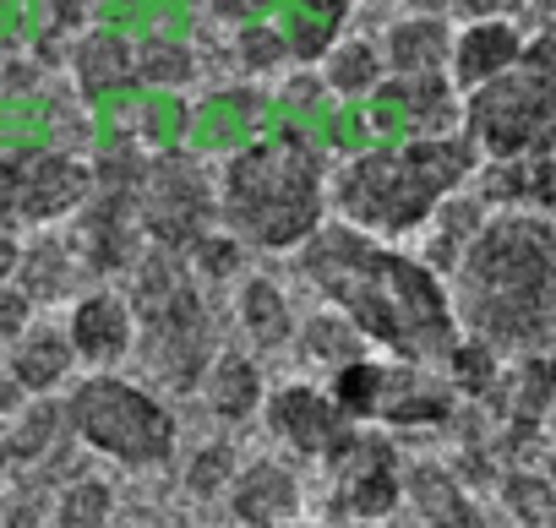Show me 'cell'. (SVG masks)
I'll use <instances>...</instances> for the list:
<instances>
[{
    "mask_svg": "<svg viewBox=\"0 0 556 528\" xmlns=\"http://www.w3.org/2000/svg\"><path fill=\"white\" fill-rule=\"evenodd\" d=\"M453 306L458 327L507 360L556 349V218L485 213L453 268Z\"/></svg>",
    "mask_w": 556,
    "mask_h": 528,
    "instance_id": "7a4b0ae2",
    "label": "cell"
},
{
    "mask_svg": "<svg viewBox=\"0 0 556 528\" xmlns=\"http://www.w3.org/2000/svg\"><path fill=\"white\" fill-rule=\"evenodd\" d=\"M23 403H28V392L12 382V371H0V420H12V414H23Z\"/></svg>",
    "mask_w": 556,
    "mask_h": 528,
    "instance_id": "ab89813d",
    "label": "cell"
},
{
    "mask_svg": "<svg viewBox=\"0 0 556 528\" xmlns=\"http://www.w3.org/2000/svg\"><path fill=\"white\" fill-rule=\"evenodd\" d=\"M17 261H23V234L0 229V284H7V279H17Z\"/></svg>",
    "mask_w": 556,
    "mask_h": 528,
    "instance_id": "f35d334b",
    "label": "cell"
},
{
    "mask_svg": "<svg viewBox=\"0 0 556 528\" xmlns=\"http://www.w3.org/2000/svg\"><path fill=\"white\" fill-rule=\"evenodd\" d=\"M278 528H323V523H306V517H290V523H278Z\"/></svg>",
    "mask_w": 556,
    "mask_h": 528,
    "instance_id": "ee69618b",
    "label": "cell"
},
{
    "mask_svg": "<svg viewBox=\"0 0 556 528\" xmlns=\"http://www.w3.org/2000/svg\"><path fill=\"white\" fill-rule=\"evenodd\" d=\"M382 376H388V355H355L350 365L328 371V398H333V403H339L355 425H377Z\"/></svg>",
    "mask_w": 556,
    "mask_h": 528,
    "instance_id": "4dcf8cb0",
    "label": "cell"
},
{
    "mask_svg": "<svg viewBox=\"0 0 556 528\" xmlns=\"http://www.w3.org/2000/svg\"><path fill=\"white\" fill-rule=\"evenodd\" d=\"M295 349H301V360H312V365H323V371H339V365H350L355 355H371V344L361 338V327L344 317V311H312L301 327H295Z\"/></svg>",
    "mask_w": 556,
    "mask_h": 528,
    "instance_id": "f1b7e54d",
    "label": "cell"
},
{
    "mask_svg": "<svg viewBox=\"0 0 556 528\" xmlns=\"http://www.w3.org/2000/svg\"><path fill=\"white\" fill-rule=\"evenodd\" d=\"M328 175L306 137L251 142L218 175V223L251 250H301L328 223Z\"/></svg>",
    "mask_w": 556,
    "mask_h": 528,
    "instance_id": "277c9868",
    "label": "cell"
},
{
    "mask_svg": "<svg viewBox=\"0 0 556 528\" xmlns=\"http://www.w3.org/2000/svg\"><path fill=\"white\" fill-rule=\"evenodd\" d=\"M404 506L426 528H485V506L475 501V490L453 474V463L437 458L404 463Z\"/></svg>",
    "mask_w": 556,
    "mask_h": 528,
    "instance_id": "ffe728a7",
    "label": "cell"
},
{
    "mask_svg": "<svg viewBox=\"0 0 556 528\" xmlns=\"http://www.w3.org/2000/svg\"><path fill=\"white\" fill-rule=\"evenodd\" d=\"M7 425H12V430L0 436L7 468H39L61 441H72V425H66V403H61V398H28L23 414H12Z\"/></svg>",
    "mask_w": 556,
    "mask_h": 528,
    "instance_id": "484cf974",
    "label": "cell"
},
{
    "mask_svg": "<svg viewBox=\"0 0 556 528\" xmlns=\"http://www.w3.org/2000/svg\"><path fill=\"white\" fill-rule=\"evenodd\" d=\"M344 528H399L393 517H371V523H344Z\"/></svg>",
    "mask_w": 556,
    "mask_h": 528,
    "instance_id": "7bdbcfd3",
    "label": "cell"
},
{
    "mask_svg": "<svg viewBox=\"0 0 556 528\" xmlns=\"http://www.w3.org/2000/svg\"><path fill=\"white\" fill-rule=\"evenodd\" d=\"M290 256H295V273L333 311H344L361 327V338L388 360L442 365V355L464 333L453 284L437 268H426L420 256L399 250L393 240H377L366 229L328 218Z\"/></svg>",
    "mask_w": 556,
    "mask_h": 528,
    "instance_id": "6da1fadb",
    "label": "cell"
},
{
    "mask_svg": "<svg viewBox=\"0 0 556 528\" xmlns=\"http://www.w3.org/2000/svg\"><path fill=\"white\" fill-rule=\"evenodd\" d=\"M235 327H240V338H245L251 349H262V355H267V349L295 344L301 317H295V306H290L285 284L267 279V273H251V279H240V284H235Z\"/></svg>",
    "mask_w": 556,
    "mask_h": 528,
    "instance_id": "cb8c5ba5",
    "label": "cell"
},
{
    "mask_svg": "<svg viewBox=\"0 0 556 528\" xmlns=\"http://www.w3.org/2000/svg\"><path fill=\"white\" fill-rule=\"evenodd\" d=\"M66 234L77 240L93 279H126L148 250V234L137 223V196L110 191V185H93V196L72 213Z\"/></svg>",
    "mask_w": 556,
    "mask_h": 528,
    "instance_id": "8fae6325",
    "label": "cell"
},
{
    "mask_svg": "<svg viewBox=\"0 0 556 528\" xmlns=\"http://www.w3.org/2000/svg\"><path fill=\"white\" fill-rule=\"evenodd\" d=\"M469 191L491 213H551L556 218V153L480 158V175Z\"/></svg>",
    "mask_w": 556,
    "mask_h": 528,
    "instance_id": "e0dca14e",
    "label": "cell"
},
{
    "mask_svg": "<svg viewBox=\"0 0 556 528\" xmlns=\"http://www.w3.org/2000/svg\"><path fill=\"white\" fill-rule=\"evenodd\" d=\"M404 12H426V17H453V0H399Z\"/></svg>",
    "mask_w": 556,
    "mask_h": 528,
    "instance_id": "b9f144b4",
    "label": "cell"
},
{
    "mask_svg": "<svg viewBox=\"0 0 556 528\" xmlns=\"http://www.w3.org/2000/svg\"><path fill=\"white\" fill-rule=\"evenodd\" d=\"M317 468L328 474V512L339 523H371L404 506V452L382 425H355Z\"/></svg>",
    "mask_w": 556,
    "mask_h": 528,
    "instance_id": "30bf717a",
    "label": "cell"
},
{
    "mask_svg": "<svg viewBox=\"0 0 556 528\" xmlns=\"http://www.w3.org/2000/svg\"><path fill=\"white\" fill-rule=\"evenodd\" d=\"M126 300H131V317H137L131 355L142 360V376L159 392H197L202 371L213 365V355L224 344H218V327H213L207 289L186 268V256L148 245L142 261L126 273Z\"/></svg>",
    "mask_w": 556,
    "mask_h": 528,
    "instance_id": "5b68a950",
    "label": "cell"
},
{
    "mask_svg": "<svg viewBox=\"0 0 556 528\" xmlns=\"http://www.w3.org/2000/svg\"><path fill=\"white\" fill-rule=\"evenodd\" d=\"M197 398L207 403V414H213L218 425H245V420L262 414V398H267L262 365H256L245 349H218L213 365L202 371Z\"/></svg>",
    "mask_w": 556,
    "mask_h": 528,
    "instance_id": "603a6c76",
    "label": "cell"
},
{
    "mask_svg": "<svg viewBox=\"0 0 556 528\" xmlns=\"http://www.w3.org/2000/svg\"><path fill=\"white\" fill-rule=\"evenodd\" d=\"M137 223L148 245L186 250L197 234L218 223V180L180 147L148 153V169L137 185Z\"/></svg>",
    "mask_w": 556,
    "mask_h": 528,
    "instance_id": "9c48e42d",
    "label": "cell"
},
{
    "mask_svg": "<svg viewBox=\"0 0 556 528\" xmlns=\"http://www.w3.org/2000/svg\"><path fill=\"white\" fill-rule=\"evenodd\" d=\"M377 93L399 99V115L409 120V137H431V131H453V126H464V93L453 88L447 72L388 77Z\"/></svg>",
    "mask_w": 556,
    "mask_h": 528,
    "instance_id": "d4e9b609",
    "label": "cell"
},
{
    "mask_svg": "<svg viewBox=\"0 0 556 528\" xmlns=\"http://www.w3.org/2000/svg\"><path fill=\"white\" fill-rule=\"evenodd\" d=\"M475 175L480 147L464 126L409 137L399 147H366L328 175V218L366 229L377 240H404L420 234L447 196L469 191Z\"/></svg>",
    "mask_w": 556,
    "mask_h": 528,
    "instance_id": "3957f363",
    "label": "cell"
},
{
    "mask_svg": "<svg viewBox=\"0 0 556 528\" xmlns=\"http://www.w3.org/2000/svg\"><path fill=\"white\" fill-rule=\"evenodd\" d=\"M382 66L388 77H426V72H447L453 55V17H426V12H404L382 28Z\"/></svg>",
    "mask_w": 556,
    "mask_h": 528,
    "instance_id": "7402d4cb",
    "label": "cell"
},
{
    "mask_svg": "<svg viewBox=\"0 0 556 528\" xmlns=\"http://www.w3.org/2000/svg\"><path fill=\"white\" fill-rule=\"evenodd\" d=\"M66 338H72V349H77V360L88 365V371H115L126 355H131V344H137V317H131V300L121 295V289H110V284H99V289H83L72 306H66Z\"/></svg>",
    "mask_w": 556,
    "mask_h": 528,
    "instance_id": "4fadbf2b",
    "label": "cell"
},
{
    "mask_svg": "<svg viewBox=\"0 0 556 528\" xmlns=\"http://www.w3.org/2000/svg\"><path fill=\"white\" fill-rule=\"evenodd\" d=\"M115 523V485L99 474H77L50 501V528H110Z\"/></svg>",
    "mask_w": 556,
    "mask_h": 528,
    "instance_id": "1f68e13d",
    "label": "cell"
},
{
    "mask_svg": "<svg viewBox=\"0 0 556 528\" xmlns=\"http://www.w3.org/2000/svg\"><path fill=\"white\" fill-rule=\"evenodd\" d=\"M388 82V66H382V50L371 39H339L328 55H323V88L339 93V99H377V88Z\"/></svg>",
    "mask_w": 556,
    "mask_h": 528,
    "instance_id": "4316f807",
    "label": "cell"
},
{
    "mask_svg": "<svg viewBox=\"0 0 556 528\" xmlns=\"http://www.w3.org/2000/svg\"><path fill=\"white\" fill-rule=\"evenodd\" d=\"M77 7H83V0H55V23L50 28L55 34H83V17H72Z\"/></svg>",
    "mask_w": 556,
    "mask_h": 528,
    "instance_id": "60d3db41",
    "label": "cell"
},
{
    "mask_svg": "<svg viewBox=\"0 0 556 528\" xmlns=\"http://www.w3.org/2000/svg\"><path fill=\"white\" fill-rule=\"evenodd\" d=\"M224 506L240 528H278L306 512V490H301V474L278 458H251L240 463L235 485L224 490Z\"/></svg>",
    "mask_w": 556,
    "mask_h": 528,
    "instance_id": "9a60e30c",
    "label": "cell"
},
{
    "mask_svg": "<svg viewBox=\"0 0 556 528\" xmlns=\"http://www.w3.org/2000/svg\"><path fill=\"white\" fill-rule=\"evenodd\" d=\"M66 66L83 99H115L137 82V44L115 28H83L66 50Z\"/></svg>",
    "mask_w": 556,
    "mask_h": 528,
    "instance_id": "44dd1931",
    "label": "cell"
},
{
    "mask_svg": "<svg viewBox=\"0 0 556 528\" xmlns=\"http://www.w3.org/2000/svg\"><path fill=\"white\" fill-rule=\"evenodd\" d=\"M262 420L273 430V441L306 458V463H323L350 430L355 420L328 398V387H312V382H285V387H273L262 398Z\"/></svg>",
    "mask_w": 556,
    "mask_h": 528,
    "instance_id": "7c38bea8",
    "label": "cell"
},
{
    "mask_svg": "<svg viewBox=\"0 0 556 528\" xmlns=\"http://www.w3.org/2000/svg\"><path fill=\"white\" fill-rule=\"evenodd\" d=\"M458 403L464 398L447 387V376H437V365L388 360L377 425L382 430H437V425H453L458 420Z\"/></svg>",
    "mask_w": 556,
    "mask_h": 528,
    "instance_id": "5bb4252c",
    "label": "cell"
},
{
    "mask_svg": "<svg viewBox=\"0 0 556 528\" xmlns=\"http://www.w3.org/2000/svg\"><path fill=\"white\" fill-rule=\"evenodd\" d=\"M34 317H39V306L23 295V284H17V279L0 284V349H7V344H12V338H17L28 322H34Z\"/></svg>",
    "mask_w": 556,
    "mask_h": 528,
    "instance_id": "8d00e7d4",
    "label": "cell"
},
{
    "mask_svg": "<svg viewBox=\"0 0 556 528\" xmlns=\"http://www.w3.org/2000/svg\"><path fill=\"white\" fill-rule=\"evenodd\" d=\"M245 240L240 234H229L224 223H213L207 234H197L180 256H186V268L197 273V284L207 289V284H235L240 273H245Z\"/></svg>",
    "mask_w": 556,
    "mask_h": 528,
    "instance_id": "d6a6232c",
    "label": "cell"
},
{
    "mask_svg": "<svg viewBox=\"0 0 556 528\" xmlns=\"http://www.w3.org/2000/svg\"><path fill=\"white\" fill-rule=\"evenodd\" d=\"M0 474H7V452H0Z\"/></svg>",
    "mask_w": 556,
    "mask_h": 528,
    "instance_id": "f6af8a7d",
    "label": "cell"
},
{
    "mask_svg": "<svg viewBox=\"0 0 556 528\" xmlns=\"http://www.w3.org/2000/svg\"><path fill=\"white\" fill-rule=\"evenodd\" d=\"M61 403H66L72 441L88 447L93 458L131 474H153L175 463L180 420L148 382H131L121 371H88L66 387Z\"/></svg>",
    "mask_w": 556,
    "mask_h": 528,
    "instance_id": "8992f818",
    "label": "cell"
},
{
    "mask_svg": "<svg viewBox=\"0 0 556 528\" xmlns=\"http://www.w3.org/2000/svg\"><path fill=\"white\" fill-rule=\"evenodd\" d=\"M235 474H240V458H235L229 441H202V447L180 463V485H186V495H197V501H218V495L235 485Z\"/></svg>",
    "mask_w": 556,
    "mask_h": 528,
    "instance_id": "e575fe53",
    "label": "cell"
},
{
    "mask_svg": "<svg viewBox=\"0 0 556 528\" xmlns=\"http://www.w3.org/2000/svg\"><path fill=\"white\" fill-rule=\"evenodd\" d=\"M77 349H72V338H66V327L61 322H45V317H34L12 344H7V371H12V382L28 392V398H55V392H66L72 382H77Z\"/></svg>",
    "mask_w": 556,
    "mask_h": 528,
    "instance_id": "d6986e66",
    "label": "cell"
},
{
    "mask_svg": "<svg viewBox=\"0 0 556 528\" xmlns=\"http://www.w3.org/2000/svg\"><path fill=\"white\" fill-rule=\"evenodd\" d=\"M88 279L93 273H88V261L66 229H39L34 240H23L17 284L34 306H72L88 289Z\"/></svg>",
    "mask_w": 556,
    "mask_h": 528,
    "instance_id": "ac0fdd59",
    "label": "cell"
},
{
    "mask_svg": "<svg viewBox=\"0 0 556 528\" xmlns=\"http://www.w3.org/2000/svg\"><path fill=\"white\" fill-rule=\"evenodd\" d=\"M502 371H507V355L491 349V344L475 338V333H458V344L442 355V376H447V387H453L464 403H485V398L502 387Z\"/></svg>",
    "mask_w": 556,
    "mask_h": 528,
    "instance_id": "83f0119b",
    "label": "cell"
},
{
    "mask_svg": "<svg viewBox=\"0 0 556 528\" xmlns=\"http://www.w3.org/2000/svg\"><path fill=\"white\" fill-rule=\"evenodd\" d=\"M523 0H453V17L469 23V17H518Z\"/></svg>",
    "mask_w": 556,
    "mask_h": 528,
    "instance_id": "74e56055",
    "label": "cell"
},
{
    "mask_svg": "<svg viewBox=\"0 0 556 528\" xmlns=\"http://www.w3.org/2000/svg\"><path fill=\"white\" fill-rule=\"evenodd\" d=\"M464 131L480 158L556 153V28L529 34L513 72L464 93Z\"/></svg>",
    "mask_w": 556,
    "mask_h": 528,
    "instance_id": "52a82bcc",
    "label": "cell"
},
{
    "mask_svg": "<svg viewBox=\"0 0 556 528\" xmlns=\"http://www.w3.org/2000/svg\"><path fill=\"white\" fill-rule=\"evenodd\" d=\"M93 196V158L66 147H12L0 153V229L39 234L72 223Z\"/></svg>",
    "mask_w": 556,
    "mask_h": 528,
    "instance_id": "ba28073f",
    "label": "cell"
},
{
    "mask_svg": "<svg viewBox=\"0 0 556 528\" xmlns=\"http://www.w3.org/2000/svg\"><path fill=\"white\" fill-rule=\"evenodd\" d=\"M235 55H240V66L251 77H273L278 66L290 61V39H285V28H278V23L251 17V23L235 28Z\"/></svg>",
    "mask_w": 556,
    "mask_h": 528,
    "instance_id": "d590c367",
    "label": "cell"
},
{
    "mask_svg": "<svg viewBox=\"0 0 556 528\" xmlns=\"http://www.w3.org/2000/svg\"><path fill=\"white\" fill-rule=\"evenodd\" d=\"M496 495L518 528H556V479L545 468H529V463L502 468Z\"/></svg>",
    "mask_w": 556,
    "mask_h": 528,
    "instance_id": "f546056e",
    "label": "cell"
},
{
    "mask_svg": "<svg viewBox=\"0 0 556 528\" xmlns=\"http://www.w3.org/2000/svg\"><path fill=\"white\" fill-rule=\"evenodd\" d=\"M523 28L513 17H469L453 28V55H447V77L458 93H475L485 82H496L502 72L518 66L523 55Z\"/></svg>",
    "mask_w": 556,
    "mask_h": 528,
    "instance_id": "2e32d148",
    "label": "cell"
},
{
    "mask_svg": "<svg viewBox=\"0 0 556 528\" xmlns=\"http://www.w3.org/2000/svg\"><path fill=\"white\" fill-rule=\"evenodd\" d=\"M191 77H197V55H191V44L164 39V34H153V39L137 44V82H142V88L175 93V88H186Z\"/></svg>",
    "mask_w": 556,
    "mask_h": 528,
    "instance_id": "836d02e7",
    "label": "cell"
}]
</instances>
